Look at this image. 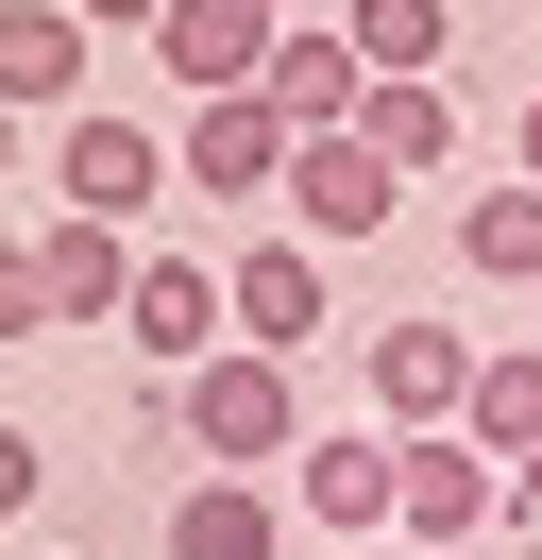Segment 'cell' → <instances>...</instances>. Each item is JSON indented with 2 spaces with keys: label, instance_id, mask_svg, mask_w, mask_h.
<instances>
[{
  "label": "cell",
  "instance_id": "6da1fadb",
  "mask_svg": "<svg viewBox=\"0 0 542 560\" xmlns=\"http://www.w3.org/2000/svg\"><path fill=\"white\" fill-rule=\"evenodd\" d=\"M169 442L203 458V476H255V458H305V408H288V357H203V374H169Z\"/></svg>",
  "mask_w": 542,
  "mask_h": 560
},
{
  "label": "cell",
  "instance_id": "7a4b0ae2",
  "mask_svg": "<svg viewBox=\"0 0 542 560\" xmlns=\"http://www.w3.org/2000/svg\"><path fill=\"white\" fill-rule=\"evenodd\" d=\"M373 424H390V442H458L474 424V340L458 323H373Z\"/></svg>",
  "mask_w": 542,
  "mask_h": 560
},
{
  "label": "cell",
  "instance_id": "3957f363",
  "mask_svg": "<svg viewBox=\"0 0 542 560\" xmlns=\"http://www.w3.org/2000/svg\"><path fill=\"white\" fill-rule=\"evenodd\" d=\"M288 510H305V526H339V544H356V526H406V442H390V424H305Z\"/></svg>",
  "mask_w": 542,
  "mask_h": 560
},
{
  "label": "cell",
  "instance_id": "277c9868",
  "mask_svg": "<svg viewBox=\"0 0 542 560\" xmlns=\"http://www.w3.org/2000/svg\"><path fill=\"white\" fill-rule=\"evenodd\" d=\"M51 187H68V221H119V238H136V221H153V187H187V171H169V137H153V119H68V137H51Z\"/></svg>",
  "mask_w": 542,
  "mask_h": 560
},
{
  "label": "cell",
  "instance_id": "5b68a950",
  "mask_svg": "<svg viewBox=\"0 0 542 560\" xmlns=\"http://www.w3.org/2000/svg\"><path fill=\"white\" fill-rule=\"evenodd\" d=\"M119 340H136V374H203V357H237V306H221V272H203V255H136Z\"/></svg>",
  "mask_w": 542,
  "mask_h": 560
},
{
  "label": "cell",
  "instance_id": "8992f818",
  "mask_svg": "<svg viewBox=\"0 0 542 560\" xmlns=\"http://www.w3.org/2000/svg\"><path fill=\"white\" fill-rule=\"evenodd\" d=\"M255 103L288 119V137H356L373 69H356V35H339V18H288V35H271V69H255Z\"/></svg>",
  "mask_w": 542,
  "mask_h": 560
},
{
  "label": "cell",
  "instance_id": "52a82bcc",
  "mask_svg": "<svg viewBox=\"0 0 542 560\" xmlns=\"http://www.w3.org/2000/svg\"><path fill=\"white\" fill-rule=\"evenodd\" d=\"M271 35H288V18H255V0H169V18H153V69L187 85V103H237V85L271 69Z\"/></svg>",
  "mask_w": 542,
  "mask_h": 560
},
{
  "label": "cell",
  "instance_id": "ba28073f",
  "mask_svg": "<svg viewBox=\"0 0 542 560\" xmlns=\"http://www.w3.org/2000/svg\"><path fill=\"white\" fill-rule=\"evenodd\" d=\"M0 119H85V18L68 0H0Z\"/></svg>",
  "mask_w": 542,
  "mask_h": 560
},
{
  "label": "cell",
  "instance_id": "9c48e42d",
  "mask_svg": "<svg viewBox=\"0 0 542 560\" xmlns=\"http://www.w3.org/2000/svg\"><path fill=\"white\" fill-rule=\"evenodd\" d=\"M221 306H237V340H255V357H305V340H322V238H255V255H237V272H221Z\"/></svg>",
  "mask_w": 542,
  "mask_h": 560
},
{
  "label": "cell",
  "instance_id": "30bf717a",
  "mask_svg": "<svg viewBox=\"0 0 542 560\" xmlns=\"http://www.w3.org/2000/svg\"><path fill=\"white\" fill-rule=\"evenodd\" d=\"M390 205H406V187H390V153H373V137H305V153H288V238L339 255V238H373Z\"/></svg>",
  "mask_w": 542,
  "mask_h": 560
},
{
  "label": "cell",
  "instance_id": "8fae6325",
  "mask_svg": "<svg viewBox=\"0 0 542 560\" xmlns=\"http://www.w3.org/2000/svg\"><path fill=\"white\" fill-rule=\"evenodd\" d=\"M406 526H424V560L492 544V526H508V458H474V442H406Z\"/></svg>",
  "mask_w": 542,
  "mask_h": 560
},
{
  "label": "cell",
  "instance_id": "7c38bea8",
  "mask_svg": "<svg viewBox=\"0 0 542 560\" xmlns=\"http://www.w3.org/2000/svg\"><path fill=\"white\" fill-rule=\"evenodd\" d=\"M34 289H51V323H119L136 306V238H119V221H34Z\"/></svg>",
  "mask_w": 542,
  "mask_h": 560
},
{
  "label": "cell",
  "instance_id": "4fadbf2b",
  "mask_svg": "<svg viewBox=\"0 0 542 560\" xmlns=\"http://www.w3.org/2000/svg\"><path fill=\"white\" fill-rule=\"evenodd\" d=\"M288 119H271L255 103V85H237V103H187V137H169V171H187V187H288Z\"/></svg>",
  "mask_w": 542,
  "mask_h": 560
},
{
  "label": "cell",
  "instance_id": "5bb4252c",
  "mask_svg": "<svg viewBox=\"0 0 542 560\" xmlns=\"http://www.w3.org/2000/svg\"><path fill=\"white\" fill-rule=\"evenodd\" d=\"M169 560H288V510L255 476H187L169 492Z\"/></svg>",
  "mask_w": 542,
  "mask_h": 560
},
{
  "label": "cell",
  "instance_id": "9a60e30c",
  "mask_svg": "<svg viewBox=\"0 0 542 560\" xmlns=\"http://www.w3.org/2000/svg\"><path fill=\"white\" fill-rule=\"evenodd\" d=\"M339 35H356V69H373V85H440L458 0H339Z\"/></svg>",
  "mask_w": 542,
  "mask_h": 560
},
{
  "label": "cell",
  "instance_id": "2e32d148",
  "mask_svg": "<svg viewBox=\"0 0 542 560\" xmlns=\"http://www.w3.org/2000/svg\"><path fill=\"white\" fill-rule=\"evenodd\" d=\"M458 272L474 289H542V187H474L458 205Z\"/></svg>",
  "mask_w": 542,
  "mask_h": 560
},
{
  "label": "cell",
  "instance_id": "e0dca14e",
  "mask_svg": "<svg viewBox=\"0 0 542 560\" xmlns=\"http://www.w3.org/2000/svg\"><path fill=\"white\" fill-rule=\"evenodd\" d=\"M356 137L390 153V187H424L440 153H458V85H373V103H356Z\"/></svg>",
  "mask_w": 542,
  "mask_h": 560
},
{
  "label": "cell",
  "instance_id": "ac0fdd59",
  "mask_svg": "<svg viewBox=\"0 0 542 560\" xmlns=\"http://www.w3.org/2000/svg\"><path fill=\"white\" fill-rule=\"evenodd\" d=\"M474 458H542V340L526 357H474V424H458Z\"/></svg>",
  "mask_w": 542,
  "mask_h": 560
},
{
  "label": "cell",
  "instance_id": "d6986e66",
  "mask_svg": "<svg viewBox=\"0 0 542 560\" xmlns=\"http://www.w3.org/2000/svg\"><path fill=\"white\" fill-rule=\"evenodd\" d=\"M34 323H51V289H34V238H0V357H17Z\"/></svg>",
  "mask_w": 542,
  "mask_h": 560
},
{
  "label": "cell",
  "instance_id": "ffe728a7",
  "mask_svg": "<svg viewBox=\"0 0 542 560\" xmlns=\"http://www.w3.org/2000/svg\"><path fill=\"white\" fill-rule=\"evenodd\" d=\"M34 476H51V458H34V442H17V424H0V526H17V510H34Z\"/></svg>",
  "mask_w": 542,
  "mask_h": 560
},
{
  "label": "cell",
  "instance_id": "44dd1931",
  "mask_svg": "<svg viewBox=\"0 0 542 560\" xmlns=\"http://www.w3.org/2000/svg\"><path fill=\"white\" fill-rule=\"evenodd\" d=\"M68 18H85V35H153L169 0H68Z\"/></svg>",
  "mask_w": 542,
  "mask_h": 560
},
{
  "label": "cell",
  "instance_id": "7402d4cb",
  "mask_svg": "<svg viewBox=\"0 0 542 560\" xmlns=\"http://www.w3.org/2000/svg\"><path fill=\"white\" fill-rule=\"evenodd\" d=\"M508 526H526V544H542V458H508Z\"/></svg>",
  "mask_w": 542,
  "mask_h": 560
},
{
  "label": "cell",
  "instance_id": "603a6c76",
  "mask_svg": "<svg viewBox=\"0 0 542 560\" xmlns=\"http://www.w3.org/2000/svg\"><path fill=\"white\" fill-rule=\"evenodd\" d=\"M526 187H542V103H526Z\"/></svg>",
  "mask_w": 542,
  "mask_h": 560
},
{
  "label": "cell",
  "instance_id": "cb8c5ba5",
  "mask_svg": "<svg viewBox=\"0 0 542 560\" xmlns=\"http://www.w3.org/2000/svg\"><path fill=\"white\" fill-rule=\"evenodd\" d=\"M0 171H17V119H0Z\"/></svg>",
  "mask_w": 542,
  "mask_h": 560
},
{
  "label": "cell",
  "instance_id": "d4e9b609",
  "mask_svg": "<svg viewBox=\"0 0 542 560\" xmlns=\"http://www.w3.org/2000/svg\"><path fill=\"white\" fill-rule=\"evenodd\" d=\"M255 18H288V0H255Z\"/></svg>",
  "mask_w": 542,
  "mask_h": 560
}]
</instances>
